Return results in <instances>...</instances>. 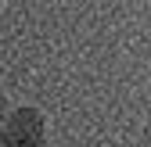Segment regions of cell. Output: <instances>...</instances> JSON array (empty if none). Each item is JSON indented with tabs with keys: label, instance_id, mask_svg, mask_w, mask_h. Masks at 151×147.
Here are the masks:
<instances>
[{
	"label": "cell",
	"instance_id": "obj_1",
	"mask_svg": "<svg viewBox=\"0 0 151 147\" xmlns=\"http://www.w3.org/2000/svg\"><path fill=\"white\" fill-rule=\"evenodd\" d=\"M50 136L47 115L36 104H11L0 115V143L4 147H43Z\"/></svg>",
	"mask_w": 151,
	"mask_h": 147
},
{
	"label": "cell",
	"instance_id": "obj_3",
	"mask_svg": "<svg viewBox=\"0 0 151 147\" xmlns=\"http://www.w3.org/2000/svg\"><path fill=\"white\" fill-rule=\"evenodd\" d=\"M0 7H4V0H0Z\"/></svg>",
	"mask_w": 151,
	"mask_h": 147
},
{
	"label": "cell",
	"instance_id": "obj_2",
	"mask_svg": "<svg viewBox=\"0 0 151 147\" xmlns=\"http://www.w3.org/2000/svg\"><path fill=\"white\" fill-rule=\"evenodd\" d=\"M4 108H7V97H4V86H0V115H4Z\"/></svg>",
	"mask_w": 151,
	"mask_h": 147
}]
</instances>
